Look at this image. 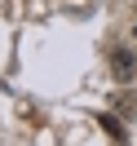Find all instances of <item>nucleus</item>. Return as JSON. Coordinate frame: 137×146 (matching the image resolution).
<instances>
[{
  "label": "nucleus",
  "mask_w": 137,
  "mask_h": 146,
  "mask_svg": "<svg viewBox=\"0 0 137 146\" xmlns=\"http://www.w3.org/2000/svg\"><path fill=\"white\" fill-rule=\"evenodd\" d=\"M111 75H115V80H133L137 75V53L133 49H115V53H111Z\"/></svg>",
  "instance_id": "1"
},
{
  "label": "nucleus",
  "mask_w": 137,
  "mask_h": 146,
  "mask_svg": "<svg viewBox=\"0 0 137 146\" xmlns=\"http://www.w3.org/2000/svg\"><path fill=\"white\" fill-rule=\"evenodd\" d=\"M133 31H137V22H133Z\"/></svg>",
  "instance_id": "2"
}]
</instances>
